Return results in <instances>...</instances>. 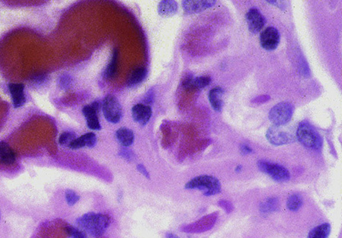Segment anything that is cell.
<instances>
[{
    "mask_svg": "<svg viewBox=\"0 0 342 238\" xmlns=\"http://www.w3.org/2000/svg\"><path fill=\"white\" fill-rule=\"evenodd\" d=\"M76 138H77V136L74 133L66 131V132L62 133L60 136L59 144L64 147H69Z\"/></svg>",
    "mask_w": 342,
    "mask_h": 238,
    "instance_id": "cell-25",
    "label": "cell"
},
{
    "mask_svg": "<svg viewBox=\"0 0 342 238\" xmlns=\"http://www.w3.org/2000/svg\"><path fill=\"white\" fill-rule=\"evenodd\" d=\"M116 137L118 142L123 147H130L134 141V132L129 128H121L116 131Z\"/></svg>",
    "mask_w": 342,
    "mask_h": 238,
    "instance_id": "cell-19",
    "label": "cell"
},
{
    "mask_svg": "<svg viewBox=\"0 0 342 238\" xmlns=\"http://www.w3.org/2000/svg\"><path fill=\"white\" fill-rule=\"evenodd\" d=\"M331 229L329 223L320 225L309 232L307 238H328L331 233Z\"/></svg>",
    "mask_w": 342,
    "mask_h": 238,
    "instance_id": "cell-21",
    "label": "cell"
},
{
    "mask_svg": "<svg viewBox=\"0 0 342 238\" xmlns=\"http://www.w3.org/2000/svg\"><path fill=\"white\" fill-rule=\"evenodd\" d=\"M102 110L106 120L110 123H118L122 116V109L115 96L108 95L102 103Z\"/></svg>",
    "mask_w": 342,
    "mask_h": 238,
    "instance_id": "cell-7",
    "label": "cell"
},
{
    "mask_svg": "<svg viewBox=\"0 0 342 238\" xmlns=\"http://www.w3.org/2000/svg\"><path fill=\"white\" fill-rule=\"evenodd\" d=\"M72 79L71 77L69 75H63L61 76V79H60V86H61V88L66 89L70 87V84H71Z\"/></svg>",
    "mask_w": 342,
    "mask_h": 238,
    "instance_id": "cell-28",
    "label": "cell"
},
{
    "mask_svg": "<svg viewBox=\"0 0 342 238\" xmlns=\"http://www.w3.org/2000/svg\"><path fill=\"white\" fill-rule=\"evenodd\" d=\"M144 99H145V100H144V103L147 104V105L152 104V103H153V101H154V92L153 91L152 89L147 92Z\"/></svg>",
    "mask_w": 342,
    "mask_h": 238,
    "instance_id": "cell-29",
    "label": "cell"
},
{
    "mask_svg": "<svg viewBox=\"0 0 342 238\" xmlns=\"http://www.w3.org/2000/svg\"><path fill=\"white\" fill-rule=\"evenodd\" d=\"M280 33L277 28L269 27L263 30L260 35V43L261 47L267 51L277 49L280 43Z\"/></svg>",
    "mask_w": 342,
    "mask_h": 238,
    "instance_id": "cell-8",
    "label": "cell"
},
{
    "mask_svg": "<svg viewBox=\"0 0 342 238\" xmlns=\"http://www.w3.org/2000/svg\"><path fill=\"white\" fill-rule=\"evenodd\" d=\"M25 85L23 84H10L9 90L12 96L13 106L15 108H20L24 106L26 102V96L24 93Z\"/></svg>",
    "mask_w": 342,
    "mask_h": 238,
    "instance_id": "cell-14",
    "label": "cell"
},
{
    "mask_svg": "<svg viewBox=\"0 0 342 238\" xmlns=\"http://www.w3.org/2000/svg\"><path fill=\"white\" fill-rule=\"evenodd\" d=\"M211 83V78L208 76H200V77H194L192 75L185 76L182 81L183 87L188 90H200L210 85Z\"/></svg>",
    "mask_w": 342,
    "mask_h": 238,
    "instance_id": "cell-12",
    "label": "cell"
},
{
    "mask_svg": "<svg viewBox=\"0 0 342 238\" xmlns=\"http://www.w3.org/2000/svg\"><path fill=\"white\" fill-rule=\"evenodd\" d=\"M16 155L7 143L0 142V164L11 166L16 163Z\"/></svg>",
    "mask_w": 342,
    "mask_h": 238,
    "instance_id": "cell-16",
    "label": "cell"
},
{
    "mask_svg": "<svg viewBox=\"0 0 342 238\" xmlns=\"http://www.w3.org/2000/svg\"><path fill=\"white\" fill-rule=\"evenodd\" d=\"M178 5L175 1L166 0L161 1L158 5V12L163 17H171L176 14L178 11Z\"/></svg>",
    "mask_w": 342,
    "mask_h": 238,
    "instance_id": "cell-18",
    "label": "cell"
},
{
    "mask_svg": "<svg viewBox=\"0 0 342 238\" xmlns=\"http://www.w3.org/2000/svg\"><path fill=\"white\" fill-rule=\"evenodd\" d=\"M137 170H138L142 175H144L146 178L150 179V174L147 172V169L144 167V166H143V165H138V166H137Z\"/></svg>",
    "mask_w": 342,
    "mask_h": 238,
    "instance_id": "cell-32",
    "label": "cell"
},
{
    "mask_svg": "<svg viewBox=\"0 0 342 238\" xmlns=\"http://www.w3.org/2000/svg\"><path fill=\"white\" fill-rule=\"evenodd\" d=\"M224 90L222 87H217L210 90L208 98L212 108L216 112H221L223 106V96Z\"/></svg>",
    "mask_w": 342,
    "mask_h": 238,
    "instance_id": "cell-17",
    "label": "cell"
},
{
    "mask_svg": "<svg viewBox=\"0 0 342 238\" xmlns=\"http://www.w3.org/2000/svg\"><path fill=\"white\" fill-rule=\"evenodd\" d=\"M102 105L100 102L95 101L92 104L84 106L83 113L87 122L88 127L90 129L99 131L102 129L100 122H99L98 112L100 110Z\"/></svg>",
    "mask_w": 342,
    "mask_h": 238,
    "instance_id": "cell-9",
    "label": "cell"
},
{
    "mask_svg": "<svg viewBox=\"0 0 342 238\" xmlns=\"http://www.w3.org/2000/svg\"><path fill=\"white\" fill-rule=\"evenodd\" d=\"M77 226L82 232L92 237L102 236L110 225V219L101 213H88L77 220Z\"/></svg>",
    "mask_w": 342,
    "mask_h": 238,
    "instance_id": "cell-1",
    "label": "cell"
},
{
    "mask_svg": "<svg viewBox=\"0 0 342 238\" xmlns=\"http://www.w3.org/2000/svg\"><path fill=\"white\" fill-rule=\"evenodd\" d=\"M96 142H97V137L96 134L94 133H87V134H83L81 137H77L69 147L72 150H78L85 147L92 148L96 146Z\"/></svg>",
    "mask_w": 342,
    "mask_h": 238,
    "instance_id": "cell-15",
    "label": "cell"
},
{
    "mask_svg": "<svg viewBox=\"0 0 342 238\" xmlns=\"http://www.w3.org/2000/svg\"><path fill=\"white\" fill-rule=\"evenodd\" d=\"M245 17L248 23V30L251 33H258L265 25V17L257 8H250L246 13Z\"/></svg>",
    "mask_w": 342,
    "mask_h": 238,
    "instance_id": "cell-10",
    "label": "cell"
},
{
    "mask_svg": "<svg viewBox=\"0 0 342 238\" xmlns=\"http://www.w3.org/2000/svg\"><path fill=\"white\" fill-rule=\"evenodd\" d=\"M219 204H220L227 213H230V212L232 211V209H233L232 204H231L230 203L228 202V201H222L219 203Z\"/></svg>",
    "mask_w": 342,
    "mask_h": 238,
    "instance_id": "cell-31",
    "label": "cell"
},
{
    "mask_svg": "<svg viewBox=\"0 0 342 238\" xmlns=\"http://www.w3.org/2000/svg\"><path fill=\"white\" fill-rule=\"evenodd\" d=\"M214 0H185L182 2V8L188 14L200 13L216 4Z\"/></svg>",
    "mask_w": 342,
    "mask_h": 238,
    "instance_id": "cell-11",
    "label": "cell"
},
{
    "mask_svg": "<svg viewBox=\"0 0 342 238\" xmlns=\"http://www.w3.org/2000/svg\"><path fill=\"white\" fill-rule=\"evenodd\" d=\"M267 141L274 146H281L290 144L296 141V134L285 127L272 125L266 133Z\"/></svg>",
    "mask_w": 342,
    "mask_h": 238,
    "instance_id": "cell-5",
    "label": "cell"
},
{
    "mask_svg": "<svg viewBox=\"0 0 342 238\" xmlns=\"http://www.w3.org/2000/svg\"><path fill=\"white\" fill-rule=\"evenodd\" d=\"M293 110H294V107L293 104L289 102H281V103H277L269 112V120L271 121L273 125H277V126L286 125L291 120Z\"/></svg>",
    "mask_w": 342,
    "mask_h": 238,
    "instance_id": "cell-4",
    "label": "cell"
},
{
    "mask_svg": "<svg viewBox=\"0 0 342 238\" xmlns=\"http://www.w3.org/2000/svg\"><path fill=\"white\" fill-rule=\"evenodd\" d=\"M120 154L128 160H131V158H132V153H131V152L128 151V150H122Z\"/></svg>",
    "mask_w": 342,
    "mask_h": 238,
    "instance_id": "cell-34",
    "label": "cell"
},
{
    "mask_svg": "<svg viewBox=\"0 0 342 238\" xmlns=\"http://www.w3.org/2000/svg\"><path fill=\"white\" fill-rule=\"evenodd\" d=\"M118 50L115 49L114 50L113 55H112V60L110 63L107 66L106 69L105 71V77L107 79H112L115 77L117 71V65H118Z\"/></svg>",
    "mask_w": 342,
    "mask_h": 238,
    "instance_id": "cell-22",
    "label": "cell"
},
{
    "mask_svg": "<svg viewBox=\"0 0 342 238\" xmlns=\"http://www.w3.org/2000/svg\"><path fill=\"white\" fill-rule=\"evenodd\" d=\"M241 152H242V154H249L252 152V150L248 146L245 145V144H242L240 147Z\"/></svg>",
    "mask_w": 342,
    "mask_h": 238,
    "instance_id": "cell-33",
    "label": "cell"
},
{
    "mask_svg": "<svg viewBox=\"0 0 342 238\" xmlns=\"http://www.w3.org/2000/svg\"><path fill=\"white\" fill-rule=\"evenodd\" d=\"M66 201L69 206H74L80 201V197L77 195V193L74 192L72 190H67L66 191Z\"/></svg>",
    "mask_w": 342,
    "mask_h": 238,
    "instance_id": "cell-27",
    "label": "cell"
},
{
    "mask_svg": "<svg viewBox=\"0 0 342 238\" xmlns=\"http://www.w3.org/2000/svg\"><path fill=\"white\" fill-rule=\"evenodd\" d=\"M257 165L260 171L267 174L275 182H286L290 180V172L280 165L264 160H260Z\"/></svg>",
    "mask_w": 342,
    "mask_h": 238,
    "instance_id": "cell-6",
    "label": "cell"
},
{
    "mask_svg": "<svg viewBox=\"0 0 342 238\" xmlns=\"http://www.w3.org/2000/svg\"><path fill=\"white\" fill-rule=\"evenodd\" d=\"M185 189L203 191L206 197L217 195L221 192V184L217 178L210 175H200L190 180L185 185Z\"/></svg>",
    "mask_w": 342,
    "mask_h": 238,
    "instance_id": "cell-2",
    "label": "cell"
},
{
    "mask_svg": "<svg viewBox=\"0 0 342 238\" xmlns=\"http://www.w3.org/2000/svg\"><path fill=\"white\" fill-rule=\"evenodd\" d=\"M296 137L304 147L312 150H318L322 145V139L318 131L309 122L299 123L296 131Z\"/></svg>",
    "mask_w": 342,
    "mask_h": 238,
    "instance_id": "cell-3",
    "label": "cell"
},
{
    "mask_svg": "<svg viewBox=\"0 0 342 238\" xmlns=\"http://www.w3.org/2000/svg\"><path fill=\"white\" fill-rule=\"evenodd\" d=\"M302 203H303V201H302V196L298 194H294L288 198L286 207H287L288 210H290V211L296 212L301 208Z\"/></svg>",
    "mask_w": 342,
    "mask_h": 238,
    "instance_id": "cell-23",
    "label": "cell"
},
{
    "mask_svg": "<svg viewBox=\"0 0 342 238\" xmlns=\"http://www.w3.org/2000/svg\"><path fill=\"white\" fill-rule=\"evenodd\" d=\"M269 100H270V96L264 95V96H260L252 100V103H255V104H261V103H265V102Z\"/></svg>",
    "mask_w": 342,
    "mask_h": 238,
    "instance_id": "cell-30",
    "label": "cell"
},
{
    "mask_svg": "<svg viewBox=\"0 0 342 238\" xmlns=\"http://www.w3.org/2000/svg\"><path fill=\"white\" fill-rule=\"evenodd\" d=\"M278 200L274 197L268 198L260 205V211L263 213H272L278 208Z\"/></svg>",
    "mask_w": 342,
    "mask_h": 238,
    "instance_id": "cell-24",
    "label": "cell"
},
{
    "mask_svg": "<svg viewBox=\"0 0 342 238\" xmlns=\"http://www.w3.org/2000/svg\"><path fill=\"white\" fill-rule=\"evenodd\" d=\"M152 116V109L150 106L144 104H137L133 107L132 117L134 122L145 126Z\"/></svg>",
    "mask_w": 342,
    "mask_h": 238,
    "instance_id": "cell-13",
    "label": "cell"
},
{
    "mask_svg": "<svg viewBox=\"0 0 342 238\" xmlns=\"http://www.w3.org/2000/svg\"><path fill=\"white\" fill-rule=\"evenodd\" d=\"M147 75V70L145 67H139L131 72L128 80V84L130 87H134L140 84L146 78Z\"/></svg>",
    "mask_w": 342,
    "mask_h": 238,
    "instance_id": "cell-20",
    "label": "cell"
},
{
    "mask_svg": "<svg viewBox=\"0 0 342 238\" xmlns=\"http://www.w3.org/2000/svg\"><path fill=\"white\" fill-rule=\"evenodd\" d=\"M66 232L71 238H87L83 232L73 226H67L65 228Z\"/></svg>",
    "mask_w": 342,
    "mask_h": 238,
    "instance_id": "cell-26",
    "label": "cell"
},
{
    "mask_svg": "<svg viewBox=\"0 0 342 238\" xmlns=\"http://www.w3.org/2000/svg\"><path fill=\"white\" fill-rule=\"evenodd\" d=\"M241 169H242V166H238V167L236 168V172H238V171H240Z\"/></svg>",
    "mask_w": 342,
    "mask_h": 238,
    "instance_id": "cell-36",
    "label": "cell"
},
{
    "mask_svg": "<svg viewBox=\"0 0 342 238\" xmlns=\"http://www.w3.org/2000/svg\"><path fill=\"white\" fill-rule=\"evenodd\" d=\"M166 238H179L177 235H174L172 233H168L166 235Z\"/></svg>",
    "mask_w": 342,
    "mask_h": 238,
    "instance_id": "cell-35",
    "label": "cell"
}]
</instances>
